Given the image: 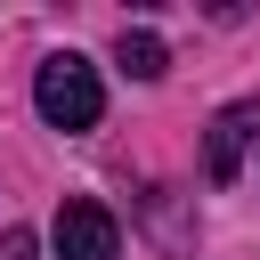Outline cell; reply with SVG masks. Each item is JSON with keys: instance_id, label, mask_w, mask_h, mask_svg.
<instances>
[{"instance_id": "cell-1", "label": "cell", "mask_w": 260, "mask_h": 260, "mask_svg": "<svg viewBox=\"0 0 260 260\" xmlns=\"http://www.w3.org/2000/svg\"><path fill=\"white\" fill-rule=\"evenodd\" d=\"M32 106H41L49 130H89V122L106 114V81H98V65H89L81 49H57V57H41V73H32Z\"/></svg>"}, {"instance_id": "cell-2", "label": "cell", "mask_w": 260, "mask_h": 260, "mask_svg": "<svg viewBox=\"0 0 260 260\" xmlns=\"http://www.w3.org/2000/svg\"><path fill=\"white\" fill-rule=\"evenodd\" d=\"M114 252H122L114 211L89 203V195H65L57 203V260H114Z\"/></svg>"}, {"instance_id": "cell-3", "label": "cell", "mask_w": 260, "mask_h": 260, "mask_svg": "<svg viewBox=\"0 0 260 260\" xmlns=\"http://www.w3.org/2000/svg\"><path fill=\"white\" fill-rule=\"evenodd\" d=\"M252 138H260V98L219 106V114H211V138H203V179L228 187V179L244 171V146H252Z\"/></svg>"}, {"instance_id": "cell-4", "label": "cell", "mask_w": 260, "mask_h": 260, "mask_svg": "<svg viewBox=\"0 0 260 260\" xmlns=\"http://www.w3.org/2000/svg\"><path fill=\"white\" fill-rule=\"evenodd\" d=\"M114 65H122L130 81H154V73L171 65V49H162V41L146 32V24H122V41H114Z\"/></svg>"}, {"instance_id": "cell-5", "label": "cell", "mask_w": 260, "mask_h": 260, "mask_svg": "<svg viewBox=\"0 0 260 260\" xmlns=\"http://www.w3.org/2000/svg\"><path fill=\"white\" fill-rule=\"evenodd\" d=\"M0 260H41V244H32V228H8V236H0Z\"/></svg>"}]
</instances>
